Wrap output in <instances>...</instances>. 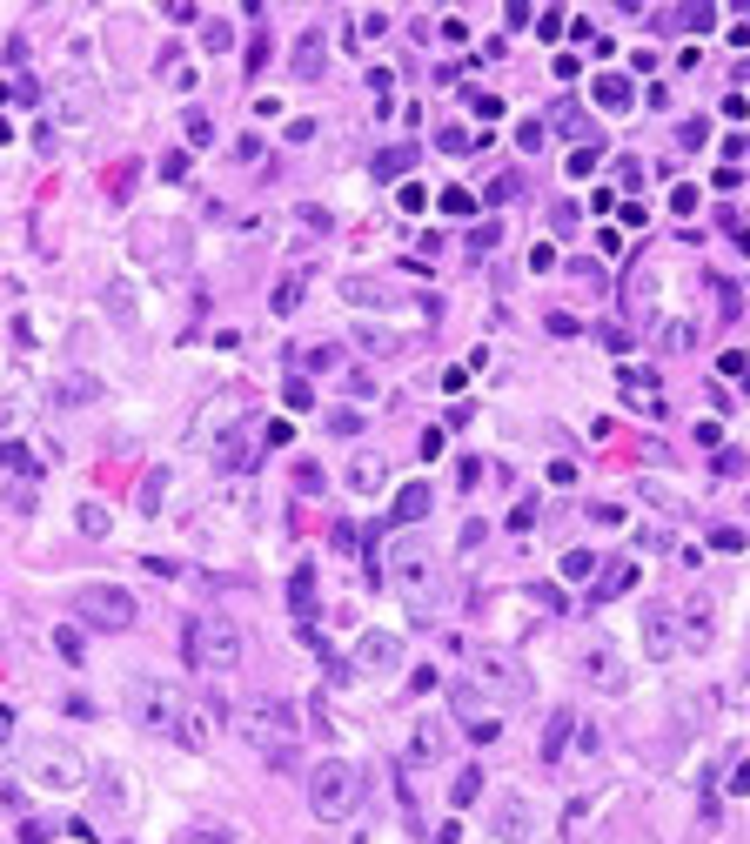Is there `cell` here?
Returning <instances> with one entry per match:
<instances>
[{"label": "cell", "instance_id": "cell-61", "mask_svg": "<svg viewBox=\"0 0 750 844\" xmlns=\"http://www.w3.org/2000/svg\"><path fill=\"white\" fill-rule=\"evenodd\" d=\"M181 175H188V155H181V148H175V155H161V181H181Z\"/></svg>", "mask_w": 750, "mask_h": 844}, {"label": "cell", "instance_id": "cell-29", "mask_svg": "<svg viewBox=\"0 0 750 844\" xmlns=\"http://www.w3.org/2000/svg\"><path fill=\"white\" fill-rule=\"evenodd\" d=\"M355 349H369V356H402V335H396V329H375V322H362V329H355Z\"/></svg>", "mask_w": 750, "mask_h": 844}, {"label": "cell", "instance_id": "cell-53", "mask_svg": "<svg viewBox=\"0 0 750 844\" xmlns=\"http://www.w3.org/2000/svg\"><path fill=\"white\" fill-rule=\"evenodd\" d=\"M134 181H141V168H134V161H121V175H114L108 195H114V201H128V195H134Z\"/></svg>", "mask_w": 750, "mask_h": 844}, {"label": "cell", "instance_id": "cell-31", "mask_svg": "<svg viewBox=\"0 0 750 844\" xmlns=\"http://www.w3.org/2000/svg\"><path fill=\"white\" fill-rule=\"evenodd\" d=\"M288 603H295V617H315V570H309V563L288 577Z\"/></svg>", "mask_w": 750, "mask_h": 844}, {"label": "cell", "instance_id": "cell-1", "mask_svg": "<svg viewBox=\"0 0 750 844\" xmlns=\"http://www.w3.org/2000/svg\"><path fill=\"white\" fill-rule=\"evenodd\" d=\"M128 704H134V724H141V731L175 737L181 751H208V744H215V731H208L215 711H195V704H188L175 684H161V677H141Z\"/></svg>", "mask_w": 750, "mask_h": 844}, {"label": "cell", "instance_id": "cell-9", "mask_svg": "<svg viewBox=\"0 0 750 844\" xmlns=\"http://www.w3.org/2000/svg\"><path fill=\"white\" fill-rule=\"evenodd\" d=\"M47 101H54V121H61V128H88L94 108H101V88H94L88 67H67L61 81H54V94H47Z\"/></svg>", "mask_w": 750, "mask_h": 844}, {"label": "cell", "instance_id": "cell-7", "mask_svg": "<svg viewBox=\"0 0 750 844\" xmlns=\"http://www.w3.org/2000/svg\"><path fill=\"white\" fill-rule=\"evenodd\" d=\"M74 617L88 623V630H128L134 597L121 590V583H81V590H74Z\"/></svg>", "mask_w": 750, "mask_h": 844}, {"label": "cell", "instance_id": "cell-5", "mask_svg": "<svg viewBox=\"0 0 750 844\" xmlns=\"http://www.w3.org/2000/svg\"><path fill=\"white\" fill-rule=\"evenodd\" d=\"M27 778H34V791L67 798V791H81V784H88V757L74 751V744H61V737H41V744L27 751Z\"/></svg>", "mask_w": 750, "mask_h": 844}, {"label": "cell", "instance_id": "cell-47", "mask_svg": "<svg viewBox=\"0 0 750 844\" xmlns=\"http://www.w3.org/2000/svg\"><path fill=\"white\" fill-rule=\"evenodd\" d=\"M188 141H195V148H208V141H215V121H208L201 108H188Z\"/></svg>", "mask_w": 750, "mask_h": 844}, {"label": "cell", "instance_id": "cell-3", "mask_svg": "<svg viewBox=\"0 0 750 844\" xmlns=\"http://www.w3.org/2000/svg\"><path fill=\"white\" fill-rule=\"evenodd\" d=\"M355 804H362V771L349 757H322L309 771V811L322 824H342V818H355Z\"/></svg>", "mask_w": 750, "mask_h": 844}, {"label": "cell", "instance_id": "cell-64", "mask_svg": "<svg viewBox=\"0 0 750 844\" xmlns=\"http://www.w3.org/2000/svg\"><path fill=\"white\" fill-rule=\"evenodd\" d=\"M730 791H737V798H750V764H737V771H730Z\"/></svg>", "mask_w": 750, "mask_h": 844}, {"label": "cell", "instance_id": "cell-35", "mask_svg": "<svg viewBox=\"0 0 750 844\" xmlns=\"http://www.w3.org/2000/svg\"><path fill=\"white\" fill-rule=\"evenodd\" d=\"M168 483H175L168 469H148V476H141V510H148V516L161 510V496H168Z\"/></svg>", "mask_w": 750, "mask_h": 844}, {"label": "cell", "instance_id": "cell-33", "mask_svg": "<svg viewBox=\"0 0 750 844\" xmlns=\"http://www.w3.org/2000/svg\"><path fill=\"white\" fill-rule=\"evenodd\" d=\"M161 81L168 88H195V67L181 61V47H161Z\"/></svg>", "mask_w": 750, "mask_h": 844}, {"label": "cell", "instance_id": "cell-39", "mask_svg": "<svg viewBox=\"0 0 750 844\" xmlns=\"http://www.w3.org/2000/svg\"><path fill=\"white\" fill-rule=\"evenodd\" d=\"M690 342H697V322L670 315V322H663V349H690Z\"/></svg>", "mask_w": 750, "mask_h": 844}, {"label": "cell", "instance_id": "cell-54", "mask_svg": "<svg viewBox=\"0 0 750 844\" xmlns=\"http://www.w3.org/2000/svg\"><path fill=\"white\" fill-rule=\"evenodd\" d=\"M717 369H724V376H730V382H744V389H750V356H737V349H730V356H724V362H717Z\"/></svg>", "mask_w": 750, "mask_h": 844}, {"label": "cell", "instance_id": "cell-62", "mask_svg": "<svg viewBox=\"0 0 750 844\" xmlns=\"http://www.w3.org/2000/svg\"><path fill=\"white\" fill-rule=\"evenodd\" d=\"M7 751H14V711L0 704V764H7Z\"/></svg>", "mask_w": 750, "mask_h": 844}, {"label": "cell", "instance_id": "cell-30", "mask_svg": "<svg viewBox=\"0 0 750 844\" xmlns=\"http://www.w3.org/2000/svg\"><path fill=\"white\" fill-rule=\"evenodd\" d=\"M409 161H416V148H409V141L382 148V155H375V181H402V175H409Z\"/></svg>", "mask_w": 750, "mask_h": 844}, {"label": "cell", "instance_id": "cell-40", "mask_svg": "<svg viewBox=\"0 0 750 844\" xmlns=\"http://www.w3.org/2000/svg\"><path fill=\"white\" fill-rule=\"evenodd\" d=\"M503 242V222H483V228H469V255H476V262H483L489 248Z\"/></svg>", "mask_w": 750, "mask_h": 844}, {"label": "cell", "instance_id": "cell-6", "mask_svg": "<svg viewBox=\"0 0 750 844\" xmlns=\"http://www.w3.org/2000/svg\"><path fill=\"white\" fill-rule=\"evenodd\" d=\"M469 684L483 690V697H503V704H523L530 697V670L516 664L509 650H469Z\"/></svg>", "mask_w": 750, "mask_h": 844}, {"label": "cell", "instance_id": "cell-46", "mask_svg": "<svg viewBox=\"0 0 750 844\" xmlns=\"http://www.w3.org/2000/svg\"><path fill=\"white\" fill-rule=\"evenodd\" d=\"M442 215H476V195L469 188H442Z\"/></svg>", "mask_w": 750, "mask_h": 844}, {"label": "cell", "instance_id": "cell-15", "mask_svg": "<svg viewBox=\"0 0 750 844\" xmlns=\"http://www.w3.org/2000/svg\"><path fill=\"white\" fill-rule=\"evenodd\" d=\"M47 402H54V409H94V402H101V376H88V369H67V376L47 382Z\"/></svg>", "mask_w": 750, "mask_h": 844}, {"label": "cell", "instance_id": "cell-34", "mask_svg": "<svg viewBox=\"0 0 750 844\" xmlns=\"http://www.w3.org/2000/svg\"><path fill=\"white\" fill-rule=\"evenodd\" d=\"M476 798H483V771H456V784H449V804H456V811H469Z\"/></svg>", "mask_w": 750, "mask_h": 844}, {"label": "cell", "instance_id": "cell-56", "mask_svg": "<svg viewBox=\"0 0 750 844\" xmlns=\"http://www.w3.org/2000/svg\"><path fill=\"white\" fill-rule=\"evenodd\" d=\"M295 489H302V496H315V489H322V469H315V463H295Z\"/></svg>", "mask_w": 750, "mask_h": 844}, {"label": "cell", "instance_id": "cell-32", "mask_svg": "<svg viewBox=\"0 0 750 844\" xmlns=\"http://www.w3.org/2000/svg\"><path fill=\"white\" fill-rule=\"evenodd\" d=\"M596 570H603V556H596V550H570V556H563V583H596Z\"/></svg>", "mask_w": 750, "mask_h": 844}, {"label": "cell", "instance_id": "cell-55", "mask_svg": "<svg viewBox=\"0 0 750 844\" xmlns=\"http://www.w3.org/2000/svg\"><path fill=\"white\" fill-rule=\"evenodd\" d=\"M590 523H596V530H617L623 510H617V503H590Z\"/></svg>", "mask_w": 750, "mask_h": 844}, {"label": "cell", "instance_id": "cell-16", "mask_svg": "<svg viewBox=\"0 0 750 844\" xmlns=\"http://www.w3.org/2000/svg\"><path fill=\"white\" fill-rule=\"evenodd\" d=\"M617 389L630 409H643V416H663V396H657V376L650 369H617Z\"/></svg>", "mask_w": 750, "mask_h": 844}, {"label": "cell", "instance_id": "cell-38", "mask_svg": "<svg viewBox=\"0 0 750 844\" xmlns=\"http://www.w3.org/2000/svg\"><path fill=\"white\" fill-rule=\"evenodd\" d=\"M201 47H208V54H228V47H235V27H228V21H201Z\"/></svg>", "mask_w": 750, "mask_h": 844}, {"label": "cell", "instance_id": "cell-2", "mask_svg": "<svg viewBox=\"0 0 750 844\" xmlns=\"http://www.w3.org/2000/svg\"><path fill=\"white\" fill-rule=\"evenodd\" d=\"M235 724H242V737L268 764H282V771L295 764V711H288L282 697H248L242 711H235Z\"/></svg>", "mask_w": 750, "mask_h": 844}, {"label": "cell", "instance_id": "cell-10", "mask_svg": "<svg viewBox=\"0 0 750 844\" xmlns=\"http://www.w3.org/2000/svg\"><path fill=\"white\" fill-rule=\"evenodd\" d=\"M576 670H583V684L603 690V697H623V690H630V664H623L603 637H590V644L576 650Z\"/></svg>", "mask_w": 750, "mask_h": 844}, {"label": "cell", "instance_id": "cell-4", "mask_svg": "<svg viewBox=\"0 0 750 844\" xmlns=\"http://www.w3.org/2000/svg\"><path fill=\"white\" fill-rule=\"evenodd\" d=\"M188 664H195L201 677L242 670V623L235 617H195L188 623Z\"/></svg>", "mask_w": 750, "mask_h": 844}, {"label": "cell", "instance_id": "cell-22", "mask_svg": "<svg viewBox=\"0 0 750 844\" xmlns=\"http://www.w3.org/2000/svg\"><path fill=\"white\" fill-rule=\"evenodd\" d=\"M302 295H309V268H288L282 282H275V295H268V309H275V315H295V309H302Z\"/></svg>", "mask_w": 750, "mask_h": 844}, {"label": "cell", "instance_id": "cell-21", "mask_svg": "<svg viewBox=\"0 0 750 844\" xmlns=\"http://www.w3.org/2000/svg\"><path fill=\"white\" fill-rule=\"evenodd\" d=\"M590 94H596V108H610V114H623L630 101H637L630 74H596V81H590Z\"/></svg>", "mask_w": 750, "mask_h": 844}, {"label": "cell", "instance_id": "cell-44", "mask_svg": "<svg viewBox=\"0 0 750 844\" xmlns=\"http://www.w3.org/2000/svg\"><path fill=\"white\" fill-rule=\"evenodd\" d=\"M54 650H61L67 664H81V650H88V644H81V630H74V623H61V630H54Z\"/></svg>", "mask_w": 750, "mask_h": 844}, {"label": "cell", "instance_id": "cell-11", "mask_svg": "<svg viewBox=\"0 0 750 844\" xmlns=\"http://www.w3.org/2000/svg\"><path fill=\"white\" fill-rule=\"evenodd\" d=\"M637 637H643V657H650V664H670V657L684 650V623H677V610H670V603H643Z\"/></svg>", "mask_w": 750, "mask_h": 844}, {"label": "cell", "instance_id": "cell-24", "mask_svg": "<svg viewBox=\"0 0 750 844\" xmlns=\"http://www.w3.org/2000/svg\"><path fill=\"white\" fill-rule=\"evenodd\" d=\"M630 583H637V563H603V570H596V590H590V597H596V603H610V597H623Z\"/></svg>", "mask_w": 750, "mask_h": 844}, {"label": "cell", "instance_id": "cell-59", "mask_svg": "<svg viewBox=\"0 0 750 844\" xmlns=\"http://www.w3.org/2000/svg\"><path fill=\"white\" fill-rule=\"evenodd\" d=\"M288 436H295V429H288V422H282V416H275V422H262V443H268V449H282V443H288Z\"/></svg>", "mask_w": 750, "mask_h": 844}, {"label": "cell", "instance_id": "cell-8", "mask_svg": "<svg viewBox=\"0 0 750 844\" xmlns=\"http://www.w3.org/2000/svg\"><path fill=\"white\" fill-rule=\"evenodd\" d=\"M389 577H396V590L416 610H429V597H436V563H429V550H422L416 536H402L396 550H389Z\"/></svg>", "mask_w": 750, "mask_h": 844}, {"label": "cell", "instance_id": "cell-23", "mask_svg": "<svg viewBox=\"0 0 750 844\" xmlns=\"http://www.w3.org/2000/svg\"><path fill=\"white\" fill-rule=\"evenodd\" d=\"M101 309L114 315V329H134V322H141V309H134V289H128V282H108V289H101Z\"/></svg>", "mask_w": 750, "mask_h": 844}, {"label": "cell", "instance_id": "cell-43", "mask_svg": "<svg viewBox=\"0 0 750 844\" xmlns=\"http://www.w3.org/2000/svg\"><path fill=\"white\" fill-rule=\"evenodd\" d=\"M543 141H550V121H523V128H516V148H523V155H536Z\"/></svg>", "mask_w": 750, "mask_h": 844}, {"label": "cell", "instance_id": "cell-63", "mask_svg": "<svg viewBox=\"0 0 750 844\" xmlns=\"http://www.w3.org/2000/svg\"><path fill=\"white\" fill-rule=\"evenodd\" d=\"M530 268H536V275H543V268H556V248H550V242H536V248H530Z\"/></svg>", "mask_w": 750, "mask_h": 844}, {"label": "cell", "instance_id": "cell-41", "mask_svg": "<svg viewBox=\"0 0 750 844\" xmlns=\"http://www.w3.org/2000/svg\"><path fill=\"white\" fill-rule=\"evenodd\" d=\"M74 523H81V536H108V510H101V503H81Z\"/></svg>", "mask_w": 750, "mask_h": 844}, {"label": "cell", "instance_id": "cell-18", "mask_svg": "<svg viewBox=\"0 0 750 844\" xmlns=\"http://www.w3.org/2000/svg\"><path fill=\"white\" fill-rule=\"evenodd\" d=\"M677 623H684V644H690V650H704V644H710V630H717V610H710V597H690L684 610H677Z\"/></svg>", "mask_w": 750, "mask_h": 844}, {"label": "cell", "instance_id": "cell-42", "mask_svg": "<svg viewBox=\"0 0 750 844\" xmlns=\"http://www.w3.org/2000/svg\"><path fill=\"white\" fill-rule=\"evenodd\" d=\"M436 148H442V155H469V148H476V134H469V128H442Z\"/></svg>", "mask_w": 750, "mask_h": 844}, {"label": "cell", "instance_id": "cell-20", "mask_svg": "<svg viewBox=\"0 0 750 844\" xmlns=\"http://www.w3.org/2000/svg\"><path fill=\"white\" fill-rule=\"evenodd\" d=\"M342 295L355 309H396V289L389 282H369V275H342Z\"/></svg>", "mask_w": 750, "mask_h": 844}, {"label": "cell", "instance_id": "cell-37", "mask_svg": "<svg viewBox=\"0 0 750 844\" xmlns=\"http://www.w3.org/2000/svg\"><path fill=\"white\" fill-rule=\"evenodd\" d=\"M175 844H235V831H228V824H188Z\"/></svg>", "mask_w": 750, "mask_h": 844}, {"label": "cell", "instance_id": "cell-27", "mask_svg": "<svg viewBox=\"0 0 750 844\" xmlns=\"http://www.w3.org/2000/svg\"><path fill=\"white\" fill-rule=\"evenodd\" d=\"M382 483H389V463H382V456H355V463H349V489L375 496Z\"/></svg>", "mask_w": 750, "mask_h": 844}, {"label": "cell", "instance_id": "cell-50", "mask_svg": "<svg viewBox=\"0 0 750 844\" xmlns=\"http://www.w3.org/2000/svg\"><path fill=\"white\" fill-rule=\"evenodd\" d=\"M329 436H362V416L355 409H329Z\"/></svg>", "mask_w": 750, "mask_h": 844}, {"label": "cell", "instance_id": "cell-36", "mask_svg": "<svg viewBox=\"0 0 750 844\" xmlns=\"http://www.w3.org/2000/svg\"><path fill=\"white\" fill-rule=\"evenodd\" d=\"M596 161H603V141H596V134H590V141H576V148H570V175L583 181V175H590V168H596Z\"/></svg>", "mask_w": 750, "mask_h": 844}, {"label": "cell", "instance_id": "cell-58", "mask_svg": "<svg viewBox=\"0 0 750 844\" xmlns=\"http://www.w3.org/2000/svg\"><path fill=\"white\" fill-rule=\"evenodd\" d=\"M670 208H677V215H697V188H690V181H684V188H670Z\"/></svg>", "mask_w": 750, "mask_h": 844}, {"label": "cell", "instance_id": "cell-19", "mask_svg": "<svg viewBox=\"0 0 750 844\" xmlns=\"http://www.w3.org/2000/svg\"><path fill=\"white\" fill-rule=\"evenodd\" d=\"M295 81H315V74H322V67H329V41H322V27H309V34H302V41H295Z\"/></svg>", "mask_w": 750, "mask_h": 844}, {"label": "cell", "instance_id": "cell-60", "mask_svg": "<svg viewBox=\"0 0 750 844\" xmlns=\"http://www.w3.org/2000/svg\"><path fill=\"white\" fill-rule=\"evenodd\" d=\"M456 483L476 489V483H483V463H476V456H463V463H456Z\"/></svg>", "mask_w": 750, "mask_h": 844}, {"label": "cell", "instance_id": "cell-51", "mask_svg": "<svg viewBox=\"0 0 750 844\" xmlns=\"http://www.w3.org/2000/svg\"><path fill=\"white\" fill-rule=\"evenodd\" d=\"M282 402H288V409H315V389H309V382H302V376H295V382H288V389H282Z\"/></svg>", "mask_w": 750, "mask_h": 844}, {"label": "cell", "instance_id": "cell-26", "mask_svg": "<svg viewBox=\"0 0 750 844\" xmlns=\"http://www.w3.org/2000/svg\"><path fill=\"white\" fill-rule=\"evenodd\" d=\"M570 737H576V711H550V724H543V764H556Z\"/></svg>", "mask_w": 750, "mask_h": 844}, {"label": "cell", "instance_id": "cell-49", "mask_svg": "<svg viewBox=\"0 0 750 844\" xmlns=\"http://www.w3.org/2000/svg\"><path fill=\"white\" fill-rule=\"evenodd\" d=\"M335 342H315V349H302V369H335Z\"/></svg>", "mask_w": 750, "mask_h": 844}, {"label": "cell", "instance_id": "cell-25", "mask_svg": "<svg viewBox=\"0 0 750 844\" xmlns=\"http://www.w3.org/2000/svg\"><path fill=\"white\" fill-rule=\"evenodd\" d=\"M0 469H7L14 483H34V476H41V463H34V449H27V443H14V436L0 443Z\"/></svg>", "mask_w": 750, "mask_h": 844}, {"label": "cell", "instance_id": "cell-28", "mask_svg": "<svg viewBox=\"0 0 750 844\" xmlns=\"http://www.w3.org/2000/svg\"><path fill=\"white\" fill-rule=\"evenodd\" d=\"M442 744H449V731H442V724H416V737H409V757H416V764H436Z\"/></svg>", "mask_w": 750, "mask_h": 844}, {"label": "cell", "instance_id": "cell-13", "mask_svg": "<svg viewBox=\"0 0 750 844\" xmlns=\"http://www.w3.org/2000/svg\"><path fill=\"white\" fill-rule=\"evenodd\" d=\"M255 449H262V429H255V422L221 429V436H215V469H221V476H248V469H255Z\"/></svg>", "mask_w": 750, "mask_h": 844}, {"label": "cell", "instance_id": "cell-48", "mask_svg": "<svg viewBox=\"0 0 750 844\" xmlns=\"http://www.w3.org/2000/svg\"><path fill=\"white\" fill-rule=\"evenodd\" d=\"M7 510H14V516H34V483H7Z\"/></svg>", "mask_w": 750, "mask_h": 844}, {"label": "cell", "instance_id": "cell-12", "mask_svg": "<svg viewBox=\"0 0 750 844\" xmlns=\"http://www.w3.org/2000/svg\"><path fill=\"white\" fill-rule=\"evenodd\" d=\"M489 831H496V844H530V831H536L530 798H523V791H503V798L489 804Z\"/></svg>", "mask_w": 750, "mask_h": 844}, {"label": "cell", "instance_id": "cell-57", "mask_svg": "<svg viewBox=\"0 0 750 844\" xmlns=\"http://www.w3.org/2000/svg\"><path fill=\"white\" fill-rule=\"evenodd\" d=\"M469 108L483 114V121H503V101H496V94H469Z\"/></svg>", "mask_w": 750, "mask_h": 844}, {"label": "cell", "instance_id": "cell-52", "mask_svg": "<svg viewBox=\"0 0 750 844\" xmlns=\"http://www.w3.org/2000/svg\"><path fill=\"white\" fill-rule=\"evenodd\" d=\"M684 27H697V34H704V27H717V7H710V0H697V7H684Z\"/></svg>", "mask_w": 750, "mask_h": 844}, {"label": "cell", "instance_id": "cell-14", "mask_svg": "<svg viewBox=\"0 0 750 844\" xmlns=\"http://www.w3.org/2000/svg\"><path fill=\"white\" fill-rule=\"evenodd\" d=\"M355 670H362V677L402 670V637L396 630H362V637H355Z\"/></svg>", "mask_w": 750, "mask_h": 844}, {"label": "cell", "instance_id": "cell-17", "mask_svg": "<svg viewBox=\"0 0 750 844\" xmlns=\"http://www.w3.org/2000/svg\"><path fill=\"white\" fill-rule=\"evenodd\" d=\"M429 510H436L429 483H402V489H396V510H389V530H409V523H422Z\"/></svg>", "mask_w": 750, "mask_h": 844}, {"label": "cell", "instance_id": "cell-45", "mask_svg": "<svg viewBox=\"0 0 750 844\" xmlns=\"http://www.w3.org/2000/svg\"><path fill=\"white\" fill-rule=\"evenodd\" d=\"M516 188H523L516 175H496V181L483 188V201H489V208H503V201H516Z\"/></svg>", "mask_w": 750, "mask_h": 844}]
</instances>
